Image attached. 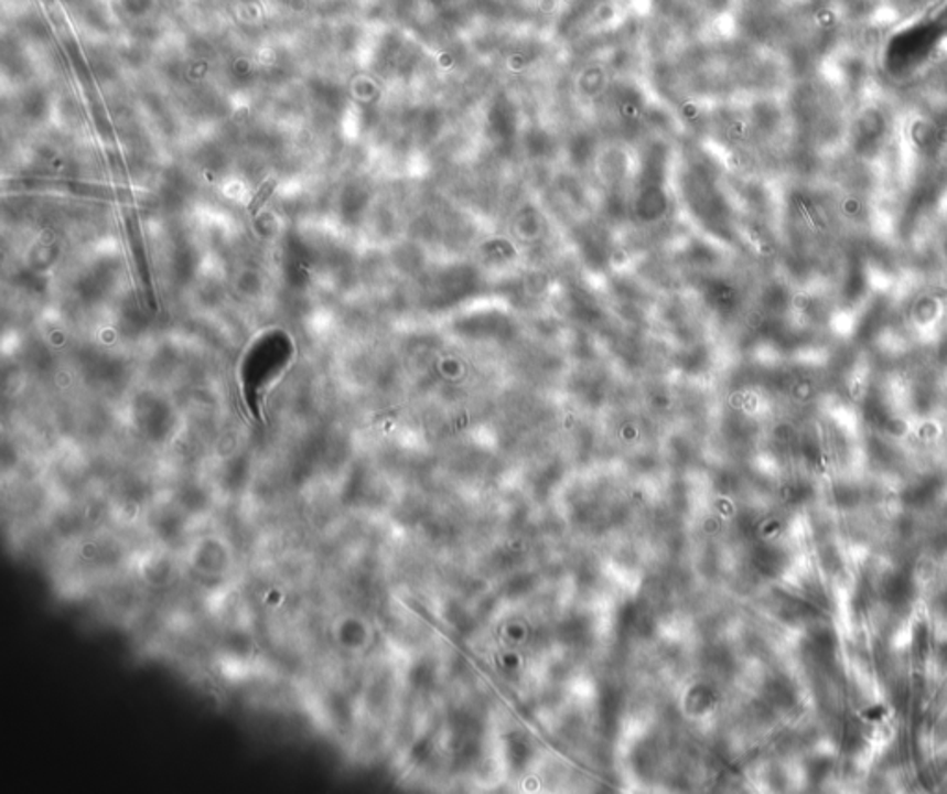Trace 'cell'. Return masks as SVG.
Wrapping results in <instances>:
<instances>
[{
    "label": "cell",
    "mask_w": 947,
    "mask_h": 794,
    "mask_svg": "<svg viewBox=\"0 0 947 794\" xmlns=\"http://www.w3.org/2000/svg\"><path fill=\"white\" fill-rule=\"evenodd\" d=\"M947 40V2L890 35L884 45V67L896 78H907L935 58Z\"/></svg>",
    "instance_id": "6da1fadb"
},
{
    "label": "cell",
    "mask_w": 947,
    "mask_h": 794,
    "mask_svg": "<svg viewBox=\"0 0 947 794\" xmlns=\"http://www.w3.org/2000/svg\"><path fill=\"white\" fill-rule=\"evenodd\" d=\"M275 180H269L267 184H263V187L258 191V195L254 196L252 204L248 206V212H250V214H258L259 207L263 206L265 202H267V198H269L270 193L275 191Z\"/></svg>",
    "instance_id": "7a4b0ae2"
}]
</instances>
